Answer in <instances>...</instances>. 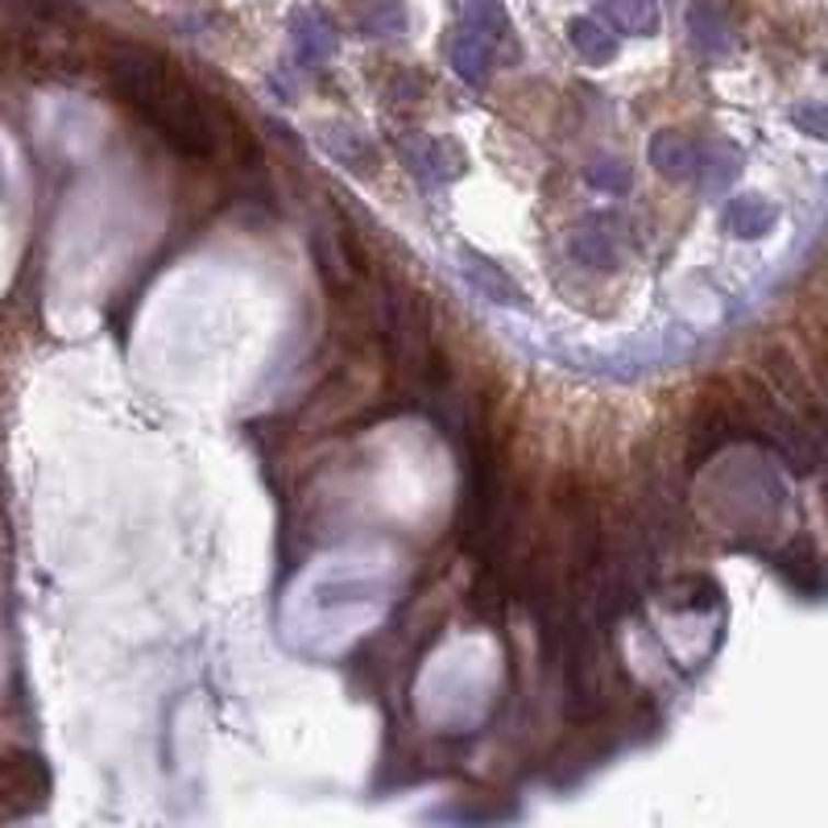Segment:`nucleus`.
<instances>
[{
  "mask_svg": "<svg viewBox=\"0 0 828 828\" xmlns=\"http://www.w3.org/2000/svg\"><path fill=\"white\" fill-rule=\"evenodd\" d=\"M104 79L125 108H133L170 150L191 162H207L220 150L241 158L253 153V137L241 116L195 88L162 50L141 42H116L104 55Z\"/></svg>",
  "mask_w": 828,
  "mask_h": 828,
  "instance_id": "obj_1",
  "label": "nucleus"
},
{
  "mask_svg": "<svg viewBox=\"0 0 828 828\" xmlns=\"http://www.w3.org/2000/svg\"><path fill=\"white\" fill-rule=\"evenodd\" d=\"M50 795V774L38 754H0V820L38 812Z\"/></svg>",
  "mask_w": 828,
  "mask_h": 828,
  "instance_id": "obj_2",
  "label": "nucleus"
},
{
  "mask_svg": "<svg viewBox=\"0 0 828 828\" xmlns=\"http://www.w3.org/2000/svg\"><path fill=\"white\" fill-rule=\"evenodd\" d=\"M398 153H402V162L411 166V174H418L427 187H444V183H456L460 174H464V150L460 146H452V141H444V137H402L398 141Z\"/></svg>",
  "mask_w": 828,
  "mask_h": 828,
  "instance_id": "obj_3",
  "label": "nucleus"
},
{
  "mask_svg": "<svg viewBox=\"0 0 828 828\" xmlns=\"http://www.w3.org/2000/svg\"><path fill=\"white\" fill-rule=\"evenodd\" d=\"M311 249H315V262H320V274H323V283H327V290H332L336 299H353L360 286V269H365L357 245H353L344 232H336V228H315Z\"/></svg>",
  "mask_w": 828,
  "mask_h": 828,
  "instance_id": "obj_4",
  "label": "nucleus"
},
{
  "mask_svg": "<svg viewBox=\"0 0 828 828\" xmlns=\"http://www.w3.org/2000/svg\"><path fill=\"white\" fill-rule=\"evenodd\" d=\"M460 274L469 278V286L476 295H485V299L497 302V307H514V311L527 307V290L514 283L493 257L476 253V249H460Z\"/></svg>",
  "mask_w": 828,
  "mask_h": 828,
  "instance_id": "obj_5",
  "label": "nucleus"
},
{
  "mask_svg": "<svg viewBox=\"0 0 828 828\" xmlns=\"http://www.w3.org/2000/svg\"><path fill=\"white\" fill-rule=\"evenodd\" d=\"M762 373L771 377V386L787 398L795 411H804L812 423L820 427V402H816L812 386L804 381V373H800V365L791 360L787 348H767V353H762Z\"/></svg>",
  "mask_w": 828,
  "mask_h": 828,
  "instance_id": "obj_6",
  "label": "nucleus"
},
{
  "mask_svg": "<svg viewBox=\"0 0 828 828\" xmlns=\"http://www.w3.org/2000/svg\"><path fill=\"white\" fill-rule=\"evenodd\" d=\"M290 46L302 71H320L327 58L336 55V34L320 13H295L290 21Z\"/></svg>",
  "mask_w": 828,
  "mask_h": 828,
  "instance_id": "obj_7",
  "label": "nucleus"
},
{
  "mask_svg": "<svg viewBox=\"0 0 828 828\" xmlns=\"http://www.w3.org/2000/svg\"><path fill=\"white\" fill-rule=\"evenodd\" d=\"M567 249H572V257L580 265H588V269H618L621 262L618 237L609 232V216H597V220H588L584 228H576Z\"/></svg>",
  "mask_w": 828,
  "mask_h": 828,
  "instance_id": "obj_8",
  "label": "nucleus"
},
{
  "mask_svg": "<svg viewBox=\"0 0 828 828\" xmlns=\"http://www.w3.org/2000/svg\"><path fill=\"white\" fill-rule=\"evenodd\" d=\"M741 153L725 141H697V162H692V183L700 191H725L737 179Z\"/></svg>",
  "mask_w": 828,
  "mask_h": 828,
  "instance_id": "obj_9",
  "label": "nucleus"
},
{
  "mask_svg": "<svg viewBox=\"0 0 828 828\" xmlns=\"http://www.w3.org/2000/svg\"><path fill=\"white\" fill-rule=\"evenodd\" d=\"M448 58H452L456 76L464 79V83H472V88H485V79H490L493 71V46L485 38H476L472 30H456L452 46H448Z\"/></svg>",
  "mask_w": 828,
  "mask_h": 828,
  "instance_id": "obj_10",
  "label": "nucleus"
},
{
  "mask_svg": "<svg viewBox=\"0 0 828 828\" xmlns=\"http://www.w3.org/2000/svg\"><path fill=\"white\" fill-rule=\"evenodd\" d=\"M779 225V207L767 204L762 195H737L734 204L725 207V228L734 232L737 241H754V237H767Z\"/></svg>",
  "mask_w": 828,
  "mask_h": 828,
  "instance_id": "obj_11",
  "label": "nucleus"
},
{
  "mask_svg": "<svg viewBox=\"0 0 828 828\" xmlns=\"http://www.w3.org/2000/svg\"><path fill=\"white\" fill-rule=\"evenodd\" d=\"M688 30H692L697 50L709 58L729 55V46H734V42H729V21L721 18V9L709 4V0H692V9H688Z\"/></svg>",
  "mask_w": 828,
  "mask_h": 828,
  "instance_id": "obj_12",
  "label": "nucleus"
},
{
  "mask_svg": "<svg viewBox=\"0 0 828 828\" xmlns=\"http://www.w3.org/2000/svg\"><path fill=\"white\" fill-rule=\"evenodd\" d=\"M567 38L576 46V55H580L584 62H593V67H605V62L618 58V34H609V25L597 18H572Z\"/></svg>",
  "mask_w": 828,
  "mask_h": 828,
  "instance_id": "obj_13",
  "label": "nucleus"
},
{
  "mask_svg": "<svg viewBox=\"0 0 828 828\" xmlns=\"http://www.w3.org/2000/svg\"><path fill=\"white\" fill-rule=\"evenodd\" d=\"M651 162L667 179H692V162H697V137L688 133H655L651 141Z\"/></svg>",
  "mask_w": 828,
  "mask_h": 828,
  "instance_id": "obj_14",
  "label": "nucleus"
},
{
  "mask_svg": "<svg viewBox=\"0 0 828 828\" xmlns=\"http://www.w3.org/2000/svg\"><path fill=\"white\" fill-rule=\"evenodd\" d=\"M460 21L476 38H485L497 55V42H509V18L502 0H460Z\"/></svg>",
  "mask_w": 828,
  "mask_h": 828,
  "instance_id": "obj_15",
  "label": "nucleus"
},
{
  "mask_svg": "<svg viewBox=\"0 0 828 828\" xmlns=\"http://www.w3.org/2000/svg\"><path fill=\"white\" fill-rule=\"evenodd\" d=\"M779 572L787 576V584L795 593H808V597L820 593V555H816V547H812L808 539L791 543L787 551L779 555Z\"/></svg>",
  "mask_w": 828,
  "mask_h": 828,
  "instance_id": "obj_16",
  "label": "nucleus"
},
{
  "mask_svg": "<svg viewBox=\"0 0 828 828\" xmlns=\"http://www.w3.org/2000/svg\"><path fill=\"white\" fill-rule=\"evenodd\" d=\"M323 146H327V153H332L336 162H344L348 170H357V174H377V153L360 133L327 129L323 133Z\"/></svg>",
  "mask_w": 828,
  "mask_h": 828,
  "instance_id": "obj_17",
  "label": "nucleus"
},
{
  "mask_svg": "<svg viewBox=\"0 0 828 828\" xmlns=\"http://www.w3.org/2000/svg\"><path fill=\"white\" fill-rule=\"evenodd\" d=\"M601 13L621 34H655V25H659L655 0H601Z\"/></svg>",
  "mask_w": 828,
  "mask_h": 828,
  "instance_id": "obj_18",
  "label": "nucleus"
},
{
  "mask_svg": "<svg viewBox=\"0 0 828 828\" xmlns=\"http://www.w3.org/2000/svg\"><path fill=\"white\" fill-rule=\"evenodd\" d=\"M357 25L365 38H390V34L406 30V9H402V0H369L360 9Z\"/></svg>",
  "mask_w": 828,
  "mask_h": 828,
  "instance_id": "obj_19",
  "label": "nucleus"
},
{
  "mask_svg": "<svg viewBox=\"0 0 828 828\" xmlns=\"http://www.w3.org/2000/svg\"><path fill=\"white\" fill-rule=\"evenodd\" d=\"M588 183H593L597 191H625V187H630V166L618 162V158L593 162V170H588Z\"/></svg>",
  "mask_w": 828,
  "mask_h": 828,
  "instance_id": "obj_20",
  "label": "nucleus"
},
{
  "mask_svg": "<svg viewBox=\"0 0 828 828\" xmlns=\"http://www.w3.org/2000/svg\"><path fill=\"white\" fill-rule=\"evenodd\" d=\"M795 120H800V125H808L812 137H825V120H820V108H800V113H795Z\"/></svg>",
  "mask_w": 828,
  "mask_h": 828,
  "instance_id": "obj_21",
  "label": "nucleus"
}]
</instances>
